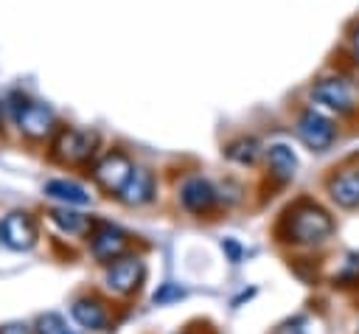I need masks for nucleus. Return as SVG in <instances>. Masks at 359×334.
<instances>
[{"instance_id":"nucleus-8","label":"nucleus","mask_w":359,"mask_h":334,"mask_svg":"<svg viewBox=\"0 0 359 334\" xmlns=\"http://www.w3.org/2000/svg\"><path fill=\"white\" fill-rule=\"evenodd\" d=\"M132 163L126 160V154H121V152H109L98 166H95V180L107 188V191H121V185L126 182V177L132 174Z\"/></svg>"},{"instance_id":"nucleus-20","label":"nucleus","mask_w":359,"mask_h":334,"mask_svg":"<svg viewBox=\"0 0 359 334\" xmlns=\"http://www.w3.org/2000/svg\"><path fill=\"white\" fill-rule=\"evenodd\" d=\"M300 326H303L300 320H294V323H283V326L278 328V334H306Z\"/></svg>"},{"instance_id":"nucleus-12","label":"nucleus","mask_w":359,"mask_h":334,"mask_svg":"<svg viewBox=\"0 0 359 334\" xmlns=\"http://www.w3.org/2000/svg\"><path fill=\"white\" fill-rule=\"evenodd\" d=\"M70 314H73V320H76L79 326H84V328H90V331H101V328L107 326V312H104V306H101L98 300H93V298H79V300L70 306Z\"/></svg>"},{"instance_id":"nucleus-18","label":"nucleus","mask_w":359,"mask_h":334,"mask_svg":"<svg viewBox=\"0 0 359 334\" xmlns=\"http://www.w3.org/2000/svg\"><path fill=\"white\" fill-rule=\"evenodd\" d=\"M36 334H70V331H67V323L59 314L48 312V314L36 317Z\"/></svg>"},{"instance_id":"nucleus-22","label":"nucleus","mask_w":359,"mask_h":334,"mask_svg":"<svg viewBox=\"0 0 359 334\" xmlns=\"http://www.w3.org/2000/svg\"><path fill=\"white\" fill-rule=\"evenodd\" d=\"M351 45H353V53H356V59H359V25H356L353 34H351Z\"/></svg>"},{"instance_id":"nucleus-15","label":"nucleus","mask_w":359,"mask_h":334,"mask_svg":"<svg viewBox=\"0 0 359 334\" xmlns=\"http://www.w3.org/2000/svg\"><path fill=\"white\" fill-rule=\"evenodd\" d=\"M266 160H269L272 171H275L278 177H283V180L294 177V171H297V157H294V152H292L286 143H272V146L266 149Z\"/></svg>"},{"instance_id":"nucleus-14","label":"nucleus","mask_w":359,"mask_h":334,"mask_svg":"<svg viewBox=\"0 0 359 334\" xmlns=\"http://www.w3.org/2000/svg\"><path fill=\"white\" fill-rule=\"evenodd\" d=\"M328 191H331L337 205L356 208L359 205V174H339L337 180H331Z\"/></svg>"},{"instance_id":"nucleus-1","label":"nucleus","mask_w":359,"mask_h":334,"mask_svg":"<svg viewBox=\"0 0 359 334\" xmlns=\"http://www.w3.org/2000/svg\"><path fill=\"white\" fill-rule=\"evenodd\" d=\"M286 230H289V241H294V244H320L331 236L334 219L325 208H320L314 202H300L289 211Z\"/></svg>"},{"instance_id":"nucleus-5","label":"nucleus","mask_w":359,"mask_h":334,"mask_svg":"<svg viewBox=\"0 0 359 334\" xmlns=\"http://www.w3.org/2000/svg\"><path fill=\"white\" fill-rule=\"evenodd\" d=\"M311 98L328 109L337 112H351L353 109V93L342 79H320L311 87Z\"/></svg>"},{"instance_id":"nucleus-7","label":"nucleus","mask_w":359,"mask_h":334,"mask_svg":"<svg viewBox=\"0 0 359 334\" xmlns=\"http://www.w3.org/2000/svg\"><path fill=\"white\" fill-rule=\"evenodd\" d=\"M17 126L28 138H45L53 129V112L45 104L22 101L17 104Z\"/></svg>"},{"instance_id":"nucleus-19","label":"nucleus","mask_w":359,"mask_h":334,"mask_svg":"<svg viewBox=\"0 0 359 334\" xmlns=\"http://www.w3.org/2000/svg\"><path fill=\"white\" fill-rule=\"evenodd\" d=\"M185 295V289H180L177 283H163L160 292H154V303H168V300H180Z\"/></svg>"},{"instance_id":"nucleus-3","label":"nucleus","mask_w":359,"mask_h":334,"mask_svg":"<svg viewBox=\"0 0 359 334\" xmlns=\"http://www.w3.org/2000/svg\"><path fill=\"white\" fill-rule=\"evenodd\" d=\"M297 138L309 149L323 152V149H328L334 143V123L325 115H320L317 109H306L297 118Z\"/></svg>"},{"instance_id":"nucleus-21","label":"nucleus","mask_w":359,"mask_h":334,"mask_svg":"<svg viewBox=\"0 0 359 334\" xmlns=\"http://www.w3.org/2000/svg\"><path fill=\"white\" fill-rule=\"evenodd\" d=\"M0 334H31V331H28L22 323H8V326L0 328Z\"/></svg>"},{"instance_id":"nucleus-16","label":"nucleus","mask_w":359,"mask_h":334,"mask_svg":"<svg viewBox=\"0 0 359 334\" xmlns=\"http://www.w3.org/2000/svg\"><path fill=\"white\" fill-rule=\"evenodd\" d=\"M258 154H261V143L255 138H238L227 146V157L238 166H252L258 160Z\"/></svg>"},{"instance_id":"nucleus-6","label":"nucleus","mask_w":359,"mask_h":334,"mask_svg":"<svg viewBox=\"0 0 359 334\" xmlns=\"http://www.w3.org/2000/svg\"><path fill=\"white\" fill-rule=\"evenodd\" d=\"M140 278H143V264H140V258L129 255V258H115L112 261V267L104 275V283H107V289H112L118 295H129L140 283Z\"/></svg>"},{"instance_id":"nucleus-4","label":"nucleus","mask_w":359,"mask_h":334,"mask_svg":"<svg viewBox=\"0 0 359 334\" xmlns=\"http://www.w3.org/2000/svg\"><path fill=\"white\" fill-rule=\"evenodd\" d=\"M0 239L11 250H31L36 244V225L25 211H11L0 222Z\"/></svg>"},{"instance_id":"nucleus-9","label":"nucleus","mask_w":359,"mask_h":334,"mask_svg":"<svg viewBox=\"0 0 359 334\" xmlns=\"http://www.w3.org/2000/svg\"><path fill=\"white\" fill-rule=\"evenodd\" d=\"M154 196V177L146 168H132V174L126 177V182L118 191V199L123 205H143Z\"/></svg>"},{"instance_id":"nucleus-2","label":"nucleus","mask_w":359,"mask_h":334,"mask_svg":"<svg viewBox=\"0 0 359 334\" xmlns=\"http://www.w3.org/2000/svg\"><path fill=\"white\" fill-rule=\"evenodd\" d=\"M95 143H98V135L90 132V129H62L53 140V154L62 160V163H81L87 160L93 152H95Z\"/></svg>"},{"instance_id":"nucleus-11","label":"nucleus","mask_w":359,"mask_h":334,"mask_svg":"<svg viewBox=\"0 0 359 334\" xmlns=\"http://www.w3.org/2000/svg\"><path fill=\"white\" fill-rule=\"evenodd\" d=\"M90 247H93V255H95L98 261H115V258H121V253L126 250V236H123L118 227H112V225H101V227L93 233Z\"/></svg>"},{"instance_id":"nucleus-17","label":"nucleus","mask_w":359,"mask_h":334,"mask_svg":"<svg viewBox=\"0 0 359 334\" xmlns=\"http://www.w3.org/2000/svg\"><path fill=\"white\" fill-rule=\"evenodd\" d=\"M50 222H53L56 227H62L65 233H79V230L84 227V216H79V213L70 211V208H56V211H50Z\"/></svg>"},{"instance_id":"nucleus-13","label":"nucleus","mask_w":359,"mask_h":334,"mask_svg":"<svg viewBox=\"0 0 359 334\" xmlns=\"http://www.w3.org/2000/svg\"><path fill=\"white\" fill-rule=\"evenodd\" d=\"M45 194L65 202V205H87L90 202V194L79 185V182H70V180H48L45 182Z\"/></svg>"},{"instance_id":"nucleus-10","label":"nucleus","mask_w":359,"mask_h":334,"mask_svg":"<svg viewBox=\"0 0 359 334\" xmlns=\"http://www.w3.org/2000/svg\"><path fill=\"white\" fill-rule=\"evenodd\" d=\"M180 202H182L188 211H194V213H205V211L213 208L216 191H213V185H210L208 180L191 177V180H185L182 188H180Z\"/></svg>"}]
</instances>
